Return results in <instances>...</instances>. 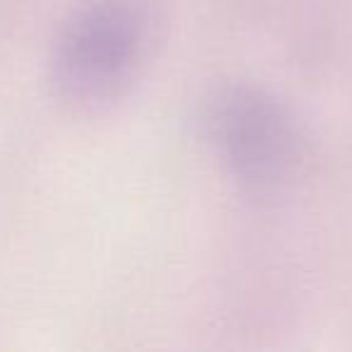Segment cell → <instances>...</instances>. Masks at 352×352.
<instances>
[{
  "label": "cell",
  "instance_id": "1",
  "mask_svg": "<svg viewBox=\"0 0 352 352\" xmlns=\"http://www.w3.org/2000/svg\"><path fill=\"white\" fill-rule=\"evenodd\" d=\"M135 25L116 8L92 10L73 30L65 46V73L85 92H102L118 82L135 58Z\"/></svg>",
  "mask_w": 352,
  "mask_h": 352
},
{
  "label": "cell",
  "instance_id": "2",
  "mask_svg": "<svg viewBox=\"0 0 352 352\" xmlns=\"http://www.w3.org/2000/svg\"><path fill=\"white\" fill-rule=\"evenodd\" d=\"M215 123L227 155L241 174L265 176L287 155V126L278 109L256 94L225 99Z\"/></svg>",
  "mask_w": 352,
  "mask_h": 352
}]
</instances>
